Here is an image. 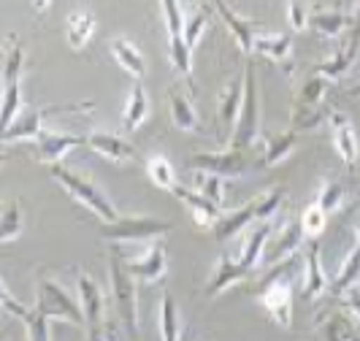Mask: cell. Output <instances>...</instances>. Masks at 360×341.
<instances>
[{"label":"cell","instance_id":"6da1fadb","mask_svg":"<svg viewBox=\"0 0 360 341\" xmlns=\"http://www.w3.org/2000/svg\"><path fill=\"white\" fill-rule=\"evenodd\" d=\"M49 174H52V179L57 181L73 200L84 203L92 214L101 217V222H117V219H120V212L114 209V203L108 200V195L95 184V181H90L87 176H82V174H76L71 168H65L63 162H60V165H52Z\"/></svg>","mask_w":360,"mask_h":341},{"label":"cell","instance_id":"7a4b0ae2","mask_svg":"<svg viewBox=\"0 0 360 341\" xmlns=\"http://www.w3.org/2000/svg\"><path fill=\"white\" fill-rule=\"evenodd\" d=\"M36 309L41 311V314H46L49 320L87 325V320H84V309H82V304H79V298H73L71 290L65 288L60 279L49 276V274H41V276H38Z\"/></svg>","mask_w":360,"mask_h":341},{"label":"cell","instance_id":"3957f363","mask_svg":"<svg viewBox=\"0 0 360 341\" xmlns=\"http://www.w3.org/2000/svg\"><path fill=\"white\" fill-rule=\"evenodd\" d=\"M108 279H111V298H114V306H117V314H120L127 333L136 336L139 333V288H136V282L139 279L127 271L120 252H111Z\"/></svg>","mask_w":360,"mask_h":341},{"label":"cell","instance_id":"277c9868","mask_svg":"<svg viewBox=\"0 0 360 341\" xmlns=\"http://www.w3.org/2000/svg\"><path fill=\"white\" fill-rule=\"evenodd\" d=\"M288 266L290 260L274 266L260 285V304L266 306L271 320L282 325L285 330L292 328V279L288 276Z\"/></svg>","mask_w":360,"mask_h":341},{"label":"cell","instance_id":"5b68a950","mask_svg":"<svg viewBox=\"0 0 360 341\" xmlns=\"http://www.w3.org/2000/svg\"><path fill=\"white\" fill-rule=\"evenodd\" d=\"M257 139H260L257 73H255L252 63H247V65H244V103H241V114H238V122H236L231 149H236V152H247Z\"/></svg>","mask_w":360,"mask_h":341},{"label":"cell","instance_id":"8992f818","mask_svg":"<svg viewBox=\"0 0 360 341\" xmlns=\"http://www.w3.org/2000/svg\"><path fill=\"white\" fill-rule=\"evenodd\" d=\"M171 233V225L155 219V217H141V214H127L120 217L117 222H103L101 225V236L120 244V241H130V244H152L160 241V236Z\"/></svg>","mask_w":360,"mask_h":341},{"label":"cell","instance_id":"52a82bcc","mask_svg":"<svg viewBox=\"0 0 360 341\" xmlns=\"http://www.w3.org/2000/svg\"><path fill=\"white\" fill-rule=\"evenodd\" d=\"M162 19L168 27V60L176 68V73H181L190 84H193V49L184 41V8L174 0H162L160 3Z\"/></svg>","mask_w":360,"mask_h":341},{"label":"cell","instance_id":"ba28073f","mask_svg":"<svg viewBox=\"0 0 360 341\" xmlns=\"http://www.w3.org/2000/svg\"><path fill=\"white\" fill-rule=\"evenodd\" d=\"M92 103H82V106H27L22 108L14 125L8 130H3V144H11V141H27L33 139L38 141V136L44 133V120L52 117V114H65V111H90Z\"/></svg>","mask_w":360,"mask_h":341},{"label":"cell","instance_id":"9c48e42d","mask_svg":"<svg viewBox=\"0 0 360 341\" xmlns=\"http://www.w3.org/2000/svg\"><path fill=\"white\" fill-rule=\"evenodd\" d=\"M190 171H203V174H214L222 179H236L247 171V157L244 152L236 149H222V152H195L187 160Z\"/></svg>","mask_w":360,"mask_h":341},{"label":"cell","instance_id":"30bf717a","mask_svg":"<svg viewBox=\"0 0 360 341\" xmlns=\"http://www.w3.org/2000/svg\"><path fill=\"white\" fill-rule=\"evenodd\" d=\"M76 290H79V304L84 309V320H87V333L92 339H103V290L98 288V282L90 274H76Z\"/></svg>","mask_w":360,"mask_h":341},{"label":"cell","instance_id":"8fae6325","mask_svg":"<svg viewBox=\"0 0 360 341\" xmlns=\"http://www.w3.org/2000/svg\"><path fill=\"white\" fill-rule=\"evenodd\" d=\"M0 304L6 309V314L17 317L19 323L25 325L27 341H52V336H49V323H52V320H49L46 314H41L36 306H25V304H19L17 298H11V292H8L6 285L0 290Z\"/></svg>","mask_w":360,"mask_h":341},{"label":"cell","instance_id":"7c38bea8","mask_svg":"<svg viewBox=\"0 0 360 341\" xmlns=\"http://www.w3.org/2000/svg\"><path fill=\"white\" fill-rule=\"evenodd\" d=\"M304 228H301V219H288L282 228H279V233L271 238L269 244H266V252H263V260H266V266H279V263H288L290 257H295V252L301 250V244H304Z\"/></svg>","mask_w":360,"mask_h":341},{"label":"cell","instance_id":"4fadbf2b","mask_svg":"<svg viewBox=\"0 0 360 341\" xmlns=\"http://www.w3.org/2000/svg\"><path fill=\"white\" fill-rule=\"evenodd\" d=\"M328 122H330V133H333V146L342 157L344 168L347 171H355L360 160V141L355 127L349 122V117L344 111H330L328 114Z\"/></svg>","mask_w":360,"mask_h":341},{"label":"cell","instance_id":"5bb4252c","mask_svg":"<svg viewBox=\"0 0 360 341\" xmlns=\"http://www.w3.org/2000/svg\"><path fill=\"white\" fill-rule=\"evenodd\" d=\"M125 260L127 271L139 279V282H146V285H155L160 282L168 271V257H165V250H162L160 241H152L141 255L136 257H122Z\"/></svg>","mask_w":360,"mask_h":341},{"label":"cell","instance_id":"9a60e30c","mask_svg":"<svg viewBox=\"0 0 360 341\" xmlns=\"http://www.w3.org/2000/svg\"><path fill=\"white\" fill-rule=\"evenodd\" d=\"M38 157L46 162L49 168L60 165L63 157L71 152L73 146L87 144V136H73V133H57V130H44L38 136Z\"/></svg>","mask_w":360,"mask_h":341},{"label":"cell","instance_id":"2e32d148","mask_svg":"<svg viewBox=\"0 0 360 341\" xmlns=\"http://www.w3.org/2000/svg\"><path fill=\"white\" fill-rule=\"evenodd\" d=\"M87 146L92 152H98L101 157H106L111 162H130L136 160V146L130 144L122 136L114 133H103V130H92L87 136Z\"/></svg>","mask_w":360,"mask_h":341},{"label":"cell","instance_id":"e0dca14e","mask_svg":"<svg viewBox=\"0 0 360 341\" xmlns=\"http://www.w3.org/2000/svg\"><path fill=\"white\" fill-rule=\"evenodd\" d=\"M171 193L193 212V217H195V222H198L200 228H214L217 222H219V217L225 214L217 203H212L209 198H203L200 193H195L193 187H187V184H176Z\"/></svg>","mask_w":360,"mask_h":341},{"label":"cell","instance_id":"ac0fdd59","mask_svg":"<svg viewBox=\"0 0 360 341\" xmlns=\"http://www.w3.org/2000/svg\"><path fill=\"white\" fill-rule=\"evenodd\" d=\"M241 103H244V73L231 79L225 84V90L219 95V103H217V122L222 130H236L238 122V114H241Z\"/></svg>","mask_w":360,"mask_h":341},{"label":"cell","instance_id":"d6986e66","mask_svg":"<svg viewBox=\"0 0 360 341\" xmlns=\"http://www.w3.org/2000/svg\"><path fill=\"white\" fill-rule=\"evenodd\" d=\"M214 11L222 17V22L228 25V30H231V36L236 38L238 49H241L244 54H252L255 52V38H257L255 36L252 19L241 17L233 6H228V3H214Z\"/></svg>","mask_w":360,"mask_h":341},{"label":"cell","instance_id":"ffe728a7","mask_svg":"<svg viewBox=\"0 0 360 341\" xmlns=\"http://www.w3.org/2000/svg\"><path fill=\"white\" fill-rule=\"evenodd\" d=\"M247 276H250V271L244 269L238 260L222 255V257L217 260V269H214V274H212V279H209V285H206V295H209V298H217V295H222L228 288L244 282Z\"/></svg>","mask_w":360,"mask_h":341},{"label":"cell","instance_id":"44dd1931","mask_svg":"<svg viewBox=\"0 0 360 341\" xmlns=\"http://www.w3.org/2000/svg\"><path fill=\"white\" fill-rule=\"evenodd\" d=\"M309 27H314L317 33L328 38L344 36L352 27V14L339 11V8H314L309 11Z\"/></svg>","mask_w":360,"mask_h":341},{"label":"cell","instance_id":"7402d4cb","mask_svg":"<svg viewBox=\"0 0 360 341\" xmlns=\"http://www.w3.org/2000/svg\"><path fill=\"white\" fill-rule=\"evenodd\" d=\"M252 222H257V219H255V200H250V203H244L241 209L225 212L212 231H214L217 241L222 244V241H231L233 236H238L247 225H252Z\"/></svg>","mask_w":360,"mask_h":341},{"label":"cell","instance_id":"603a6c76","mask_svg":"<svg viewBox=\"0 0 360 341\" xmlns=\"http://www.w3.org/2000/svg\"><path fill=\"white\" fill-rule=\"evenodd\" d=\"M168 103H171L174 125L179 127V130H187V133H198L200 120H198V111L193 106V98H190V95H184L179 87H171V90H168Z\"/></svg>","mask_w":360,"mask_h":341},{"label":"cell","instance_id":"cb8c5ba5","mask_svg":"<svg viewBox=\"0 0 360 341\" xmlns=\"http://www.w3.org/2000/svg\"><path fill=\"white\" fill-rule=\"evenodd\" d=\"M146 117H149V95H146L144 84L136 82L130 87V95H127L125 108H122V125H125L127 133H133V130L144 125Z\"/></svg>","mask_w":360,"mask_h":341},{"label":"cell","instance_id":"d4e9b609","mask_svg":"<svg viewBox=\"0 0 360 341\" xmlns=\"http://www.w3.org/2000/svg\"><path fill=\"white\" fill-rule=\"evenodd\" d=\"M328 290V276L320 260V244H309L307 250V279H304V298L314 301Z\"/></svg>","mask_w":360,"mask_h":341},{"label":"cell","instance_id":"484cf974","mask_svg":"<svg viewBox=\"0 0 360 341\" xmlns=\"http://www.w3.org/2000/svg\"><path fill=\"white\" fill-rule=\"evenodd\" d=\"M111 54H114V60H117L133 79H141L146 73L144 52H141L130 38H114V41H111Z\"/></svg>","mask_w":360,"mask_h":341},{"label":"cell","instance_id":"4316f807","mask_svg":"<svg viewBox=\"0 0 360 341\" xmlns=\"http://www.w3.org/2000/svg\"><path fill=\"white\" fill-rule=\"evenodd\" d=\"M269 236H271V225L269 222H257V228H255L252 233L247 236V241H244V250H241V257H238V263L244 266V269L252 274L260 263H263V252H266V244H269Z\"/></svg>","mask_w":360,"mask_h":341},{"label":"cell","instance_id":"83f0119b","mask_svg":"<svg viewBox=\"0 0 360 341\" xmlns=\"http://www.w3.org/2000/svg\"><path fill=\"white\" fill-rule=\"evenodd\" d=\"M325 341H360V328L342 311H330L320 320Z\"/></svg>","mask_w":360,"mask_h":341},{"label":"cell","instance_id":"f1b7e54d","mask_svg":"<svg viewBox=\"0 0 360 341\" xmlns=\"http://www.w3.org/2000/svg\"><path fill=\"white\" fill-rule=\"evenodd\" d=\"M95 33V14L90 8H82V11H73L68 14L65 22V38L71 44V49H82Z\"/></svg>","mask_w":360,"mask_h":341},{"label":"cell","instance_id":"f546056e","mask_svg":"<svg viewBox=\"0 0 360 341\" xmlns=\"http://www.w3.org/2000/svg\"><path fill=\"white\" fill-rule=\"evenodd\" d=\"M255 52L269 57L274 63H288L292 52V36L290 33H263L255 38Z\"/></svg>","mask_w":360,"mask_h":341},{"label":"cell","instance_id":"4dcf8cb0","mask_svg":"<svg viewBox=\"0 0 360 341\" xmlns=\"http://www.w3.org/2000/svg\"><path fill=\"white\" fill-rule=\"evenodd\" d=\"M295 144H298L295 130H285V133H279V136H271L269 141H266V149H263V165L271 168V165L285 162L290 155H292Z\"/></svg>","mask_w":360,"mask_h":341},{"label":"cell","instance_id":"1f68e13d","mask_svg":"<svg viewBox=\"0 0 360 341\" xmlns=\"http://www.w3.org/2000/svg\"><path fill=\"white\" fill-rule=\"evenodd\" d=\"M358 279H360V222H358L355 247H352V252L347 255L342 271H339V276H336V282H333V292H336V295H344L347 290L358 285Z\"/></svg>","mask_w":360,"mask_h":341},{"label":"cell","instance_id":"d6a6232c","mask_svg":"<svg viewBox=\"0 0 360 341\" xmlns=\"http://www.w3.org/2000/svg\"><path fill=\"white\" fill-rule=\"evenodd\" d=\"M160 336L162 341H179L181 336V320H179V309L174 295H162L160 298Z\"/></svg>","mask_w":360,"mask_h":341},{"label":"cell","instance_id":"836d02e7","mask_svg":"<svg viewBox=\"0 0 360 341\" xmlns=\"http://www.w3.org/2000/svg\"><path fill=\"white\" fill-rule=\"evenodd\" d=\"M193 190L200 193L203 198H209L212 203H217L222 209L225 203V179L214 176V174H203V171H193Z\"/></svg>","mask_w":360,"mask_h":341},{"label":"cell","instance_id":"e575fe53","mask_svg":"<svg viewBox=\"0 0 360 341\" xmlns=\"http://www.w3.org/2000/svg\"><path fill=\"white\" fill-rule=\"evenodd\" d=\"M212 8H214V6H212ZM212 8H209V6H195V8L184 17V41H187L190 49L198 46L203 30L209 27V14H212Z\"/></svg>","mask_w":360,"mask_h":341},{"label":"cell","instance_id":"d590c367","mask_svg":"<svg viewBox=\"0 0 360 341\" xmlns=\"http://www.w3.org/2000/svg\"><path fill=\"white\" fill-rule=\"evenodd\" d=\"M320 209H323L325 214H333V212H339L344 203V184L336 179H323L320 184V193H317V200H314Z\"/></svg>","mask_w":360,"mask_h":341},{"label":"cell","instance_id":"8d00e7d4","mask_svg":"<svg viewBox=\"0 0 360 341\" xmlns=\"http://www.w3.org/2000/svg\"><path fill=\"white\" fill-rule=\"evenodd\" d=\"M146 174H149V179L155 181L158 187L168 190V193L179 184V181H176V174H174V168H171V162L165 160V157H160V155H155V157L146 160Z\"/></svg>","mask_w":360,"mask_h":341},{"label":"cell","instance_id":"74e56055","mask_svg":"<svg viewBox=\"0 0 360 341\" xmlns=\"http://www.w3.org/2000/svg\"><path fill=\"white\" fill-rule=\"evenodd\" d=\"M282 203H285V187H274L266 195L255 198V219L257 222H269L271 217L279 212Z\"/></svg>","mask_w":360,"mask_h":341},{"label":"cell","instance_id":"f35d334b","mask_svg":"<svg viewBox=\"0 0 360 341\" xmlns=\"http://www.w3.org/2000/svg\"><path fill=\"white\" fill-rule=\"evenodd\" d=\"M22 233V206L19 200H6L3 206V222H0V236L3 241H14L17 236Z\"/></svg>","mask_w":360,"mask_h":341},{"label":"cell","instance_id":"ab89813d","mask_svg":"<svg viewBox=\"0 0 360 341\" xmlns=\"http://www.w3.org/2000/svg\"><path fill=\"white\" fill-rule=\"evenodd\" d=\"M325 90H328V79L323 76H311L307 84L301 87V95H298V106L301 108H320L325 98Z\"/></svg>","mask_w":360,"mask_h":341},{"label":"cell","instance_id":"60d3db41","mask_svg":"<svg viewBox=\"0 0 360 341\" xmlns=\"http://www.w3.org/2000/svg\"><path fill=\"white\" fill-rule=\"evenodd\" d=\"M349 65H352V57L339 46V52L333 54V57H328L325 63H320V65L314 68V73L323 76V79H336V76H342V73L349 71Z\"/></svg>","mask_w":360,"mask_h":341},{"label":"cell","instance_id":"b9f144b4","mask_svg":"<svg viewBox=\"0 0 360 341\" xmlns=\"http://www.w3.org/2000/svg\"><path fill=\"white\" fill-rule=\"evenodd\" d=\"M325 217L328 214H325L317 203H309L307 209H304V214L298 217V219H301V228H304V233L309 238H317L325 231Z\"/></svg>","mask_w":360,"mask_h":341},{"label":"cell","instance_id":"7bdbcfd3","mask_svg":"<svg viewBox=\"0 0 360 341\" xmlns=\"http://www.w3.org/2000/svg\"><path fill=\"white\" fill-rule=\"evenodd\" d=\"M325 120L323 108H292V130H311Z\"/></svg>","mask_w":360,"mask_h":341},{"label":"cell","instance_id":"ee69618b","mask_svg":"<svg viewBox=\"0 0 360 341\" xmlns=\"http://www.w3.org/2000/svg\"><path fill=\"white\" fill-rule=\"evenodd\" d=\"M288 22L295 33L309 27V8L304 3H288Z\"/></svg>","mask_w":360,"mask_h":341},{"label":"cell","instance_id":"f6af8a7d","mask_svg":"<svg viewBox=\"0 0 360 341\" xmlns=\"http://www.w3.org/2000/svg\"><path fill=\"white\" fill-rule=\"evenodd\" d=\"M344 306L355 314V320L360 323V285H355V288H349L344 292Z\"/></svg>","mask_w":360,"mask_h":341},{"label":"cell","instance_id":"bcb514c9","mask_svg":"<svg viewBox=\"0 0 360 341\" xmlns=\"http://www.w3.org/2000/svg\"><path fill=\"white\" fill-rule=\"evenodd\" d=\"M349 95H352V98H360V82L352 87V90H349Z\"/></svg>","mask_w":360,"mask_h":341},{"label":"cell","instance_id":"7dc6e473","mask_svg":"<svg viewBox=\"0 0 360 341\" xmlns=\"http://www.w3.org/2000/svg\"><path fill=\"white\" fill-rule=\"evenodd\" d=\"M92 341H106V339H92Z\"/></svg>","mask_w":360,"mask_h":341}]
</instances>
